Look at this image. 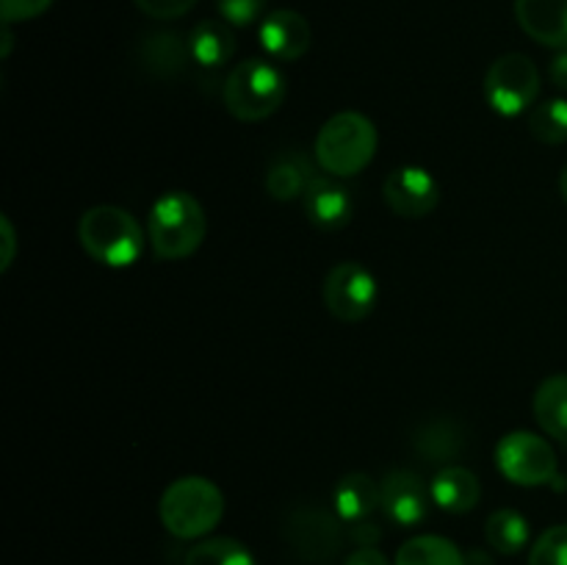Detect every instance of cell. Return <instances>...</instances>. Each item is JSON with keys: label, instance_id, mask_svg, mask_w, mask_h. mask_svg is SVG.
<instances>
[{"label": "cell", "instance_id": "5b68a950", "mask_svg": "<svg viewBox=\"0 0 567 565\" xmlns=\"http://www.w3.org/2000/svg\"><path fill=\"white\" fill-rule=\"evenodd\" d=\"M286 94V75L266 59H247L233 66L221 89L225 109L241 122H260L277 114Z\"/></svg>", "mask_w": 567, "mask_h": 565}, {"label": "cell", "instance_id": "5bb4252c", "mask_svg": "<svg viewBox=\"0 0 567 565\" xmlns=\"http://www.w3.org/2000/svg\"><path fill=\"white\" fill-rule=\"evenodd\" d=\"M302 208L310 225H316L324 233H332L341 230V227H347L352 222L354 199L349 194V188L343 183H338V177L316 175L310 181L308 192L302 194Z\"/></svg>", "mask_w": 567, "mask_h": 565}, {"label": "cell", "instance_id": "4316f807", "mask_svg": "<svg viewBox=\"0 0 567 565\" xmlns=\"http://www.w3.org/2000/svg\"><path fill=\"white\" fill-rule=\"evenodd\" d=\"M216 9L227 25L247 28L264 17L266 0H216Z\"/></svg>", "mask_w": 567, "mask_h": 565}, {"label": "cell", "instance_id": "7a4b0ae2", "mask_svg": "<svg viewBox=\"0 0 567 565\" xmlns=\"http://www.w3.org/2000/svg\"><path fill=\"white\" fill-rule=\"evenodd\" d=\"M208 219L199 199L188 192H166L150 208L147 238L161 260H183L205 242Z\"/></svg>", "mask_w": 567, "mask_h": 565}, {"label": "cell", "instance_id": "2e32d148", "mask_svg": "<svg viewBox=\"0 0 567 565\" xmlns=\"http://www.w3.org/2000/svg\"><path fill=\"white\" fill-rule=\"evenodd\" d=\"M319 175L310 164L308 155L302 150H280L271 155L269 166H266V192L277 203H288V199H302L308 192L310 181Z\"/></svg>", "mask_w": 567, "mask_h": 565}, {"label": "cell", "instance_id": "9c48e42d", "mask_svg": "<svg viewBox=\"0 0 567 565\" xmlns=\"http://www.w3.org/2000/svg\"><path fill=\"white\" fill-rule=\"evenodd\" d=\"M327 310L336 316L338 321H352L365 319L374 310L377 297H380V286L377 277L365 269L358 260H343L336 264L324 277V288H321Z\"/></svg>", "mask_w": 567, "mask_h": 565}, {"label": "cell", "instance_id": "ba28073f", "mask_svg": "<svg viewBox=\"0 0 567 565\" xmlns=\"http://www.w3.org/2000/svg\"><path fill=\"white\" fill-rule=\"evenodd\" d=\"M540 94V70L524 53H504L487 66L485 100L496 114L520 116Z\"/></svg>", "mask_w": 567, "mask_h": 565}, {"label": "cell", "instance_id": "277c9868", "mask_svg": "<svg viewBox=\"0 0 567 565\" xmlns=\"http://www.w3.org/2000/svg\"><path fill=\"white\" fill-rule=\"evenodd\" d=\"M78 238L89 258L111 269H127L142 258L144 230L136 216L116 205H94L78 222Z\"/></svg>", "mask_w": 567, "mask_h": 565}, {"label": "cell", "instance_id": "e575fe53", "mask_svg": "<svg viewBox=\"0 0 567 565\" xmlns=\"http://www.w3.org/2000/svg\"><path fill=\"white\" fill-rule=\"evenodd\" d=\"M11 25H3V59L11 53Z\"/></svg>", "mask_w": 567, "mask_h": 565}, {"label": "cell", "instance_id": "8992f818", "mask_svg": "<svg viewBox=\"0 0 567 565\" xmlns=\"http://www.w3.org/2000/svg\"><path fill=\"white\" fill-rule=\"evenodd\" d=\"M496 465L504 480L515 482L520 487L551 485L557 491H565V480L559 474V460L554 454V446L546 438L535 435V432H507L496 446Z\"/></svg>", "mask_w": 567, "mask_h": 565}, {"label": "cell", "instance_id": "44dd1931", "mask_svg": "<svg viewBox=\"0 0 567 565\" xmlns=\"http://www.w3.org/2000/svg\"><path fill=\"white\" fill-rule=\"evenodd\" d=\"M535 419L540 430L567 446V374H551L535 391Z\"/></svg>", "mask_w": 567, "mask_h": 565}, {"label": "cell", "instance_id": "1f68e13d", "mask_svg": "<svg viewBox=\"0 0 567 565\" xmlns=\"http://www.w3.org/2000/svg\"><path fill=\"white\" fill-rule=\"evenodd\" d=\"M548 75H551L554 86L567 92V50H559V53L554 55L551 64H548Z\"/></svg>", "mask_w": 567, "mask_h": 565}, {"label": "cell", "instance_id": "d4e9b609", "mask_svg": "<svg viewBox=\"0 0 567 565\" xmlns=\"http://www.w3.org/2000/svg\"><path fill=\"white\" fill-rule=\"evenodd\" d=\"M529 133L540 144H565L567 142V100L551 97L535 105L529 114Z\"/></svg>", "mask_w": 567, "mask_h": 565}, {"label": "cell", "instance_id": "d6986e66", "mask_svg": "<svg viewBox=\"0 0 567 565\" xmlns=\"http://www.w3.org/2000/svg\"><path fill=\"white\" fill-rule=\"evenodd\" d=\"M192 61L203 70H219L236 53V33L225 20H203L188 33Z\"/></svg>", "mask_w": 567, "mask_h": 565}, {"label": "cell", "instance_id": "9a60e30c", "mask_svg": "<svg viewBox=\"0 0 567 565\" xmlns=\"http://www.w3.org/2000/svg\"><path fill=\"white\" fill-rule=\"evenodd\" d=\"M515 20L543 48L567 50V0H515Z\"/></svg>", "mask_w": 567, "mask_h": 565}, {"label": "cell", "instance_id": "52a82bcc", "mask_svg": "<svg viewBox=\"0 0 567 565\" xmlns=\"http://www.w3.org/2000/svg\"><path fill=\"white\" fill-rule=\"evenodd\" d=\"M286 541L302 563H330L343 548V526L336 510L321 504H297L286 515Z\"/></svg>", "mask_w": 567, "mask_h": 565}, {"label": "cell", "instance_id": "ac0fdd59", "mask_svg": "<svg viewBox=\"0 0 567 565\" xmlns=\"http://www.w3.org/2000/svg\"><path fill=\"white\" fill-rule=\"evenodd\" d=\"M380 507V482L371 480L363 471H352V474L341 476L332 491V510L338 518L347 524H358L374 515Z\"/></svg>", "mask_w": 567, "mask_h": 565}, {"label": "cell", "instance_id": "30bf717a", "mask_svg": "<svg viewBox=\"0 0 567 565\" xmlns=\"http://www.w3.org/2000/svg\"><path fill=\"white\" fill-rule=\"evenodd\" d=\"M382 197L396 216L424 219L441 203V186L430 170L408 164L388 172L385 183H382Z\"/></svg>", "mask_w": 567, "mask_h": 565}, {"label": "cell", "instance_id": "e0dca14e", "mask_svg": "<svg viewBox=\"0 0 567 565\" xmlns=\"http://www.w3.org/2000/svg\"><path fill=\"white\" fill-rule=\"evenodd\" d=\"M432 502L441 510L452 515L471 513V510L480 504L482 499V482L465 465H446V469H437L435 480L430 485Z\"/></svg>", "mask_w": 567, "mask_h": 565}, {"label": "cell", "instance_id": "6da1fadb", "mask_svg": "<svg viewBox=\"0 0 567 565\" xmlns=\"http://www.w3.org/2000/svg\"><path fill=\"white\" fill-rule=\"evenodd\" d=\"M380 133L360 111H341L330 116L316 133V164L332 177H352L374 161Z\"/></svg>", "mask_w": 567, "mask_h": 565}, {"label": "cell", "instance_id": "603a6c76", "mask_svg": "<svg viewBox=\"0 0 567 565\" xmlns=\"http://www.w3.org/2000/svg\"><path fill=\"white\" fill-rule=\"evenodd\" d=\"M529 521H526L524 513H518L513 507L496 510V513H491V518L485 524L487 543L498 554H518L529 543Z\"/></svg>", "mask_w": 567, "mask_h": 565}, {"label": "cell", "instance_id": "836d02e7", "mask_svg": "<svg viewBox=\"0 0 567 565\" xmlns=\"http://www.w3.org/2000/svg\"><path fill=\"white\" fill-rule=\"evenodd\" d=\"M465 565H496V563H493V557L485 552V548H471V552H465Z\"/></svg>", "mask_w": 567, "mask_h": 565}, {"label": "cell", "instance_id": "8fae6325", "mask_svg": "<svg viewBox=\"0 0 567 565\" xmlns=\"http://www.w3.org/2000/svg\"><path fill=\"white\" fill-rule=\"evenodd\" d=\"M432 491L410 469H396L380 482V510L399 526H415L430 513Z\"/></svg>", "mask_w": 567, "mask_h": 565}, {"label": "cell", "instance_id": "4dcf8cb0", "mask_svg": "<svg viewBox=\"0 0 567 565\" xmlns=\"http://www.w3.org/2000/svg\"><path fill=\"white\" fill-rule=\"evenodd\" d=\"M343 565H391V563H388V557L380 552V548L369 546V548H358V552L349 554L347 563Z\"/></svg>", "mask_w": 567, "mask_h": 565}, {"label": "cell", "instance_id": "7c38bea8", "mask_svg": "<svg viewBox=\"0 0 567 565\" xmlns=\"http://www.w3.org/2000/svg\"><path fill=\"white\" fill-rule=\"evenodd\" d=\"M410 443H413V452L424 458L426 465L446 469L468 452V430L454 415H432L415 427Z\"/></svg>", "mask_w": 567, "mask_h": 565}, {"label": "cell", "instance_id": "484cf974", "mask_svg": "<svg viewBox=\"0 0 567 565\" xmlns=\"http://www.w3.org/2000/svg\"><path fill=\"white\" fill-rule=\"evenodd\" d=\"M529 565H567V524L548 526L532 543Z\"/></svg>", "mask_w": 567, "mask_h": 565}, {"label": "cell", "instance_id": "ffe728a7", "mask_svg": "<svg viewBox=\"0 0 567 565\" xmlns=\"http://www.w3.org/2000/svg\"><path fill=\"white\" fill-rule=\"evenodd\" d=\"M138 59L153 75L175 78L186 70L192 50H188V39H183L181 33L158 31L144 37L142 48H138Z\"/></svg>", "mask_w": 567, "mask_h": 565}, {"label": "cell", "instance_id": "83f0119b", "mask_svg": "<svg viewBox=\"0 0 567 565\" xmlns=\"http://www.w3.org/2000/svg\"><path fill=\"white\" fill-rule=\"evenodd\" d=\"M50 6L53 0H0V14H3V25H11V22L37 20Z\"/></svg>", "mask_w": 567, "mask_h": 565}, {"label": "cell", "instance_id": "f1b7e54d", "mask_svg": "<svg viewBox=\"0 0 567 565\" xmlns=\"http://www.w3.org/2000/svg\"><path fill=\"white\" fill-rule=\"evenodd\" d=\"M133 3L153 20H177V17H186L197 6V0H133Z\"/></svg>", "mask_w": 567, "mask_h": 565}, {"label": "cell", "instance_id": "3957f363", "mask_svg": "<svg viewBox=\"0 0 567 565\" xmlns=\"http://www.w3.org/2000/svg\"><path fill=\"white\" fill-rule=\"evenodd\" d=\"M161 524L181 541H197L214 532L225 515V493L205 476H181L158 502Z\"/></svg>", "mask_w": 567, "mask_h": 565}, {"label": "cell", "instance_id": "7402d4cb", "mask_svg": "<svg viewBox=\"0 0 567 565\" xmlns=\"http://www.w3.org/2000/svg\"><path fill=\"white\" fill-rule=\"evenodd\" d=\"M393 565H465V554L449 537L415 535L402 543Z\"/></svg>", "mask_w": 567, "mask_h": 565}, {"label": "cell", "instance_id": "f546056e", "mask_svg": "<svg viewBox=\"0 0 567 565\" xmlns=\"http://www.w3.org/2000/svg\"><path fill=\"white\" fill-rule=\"evenodd\" d=\"M352 537L354 543H360V548H369V546H377V541L382 537V530L365 518V521H358V524H352Z\"/></svg>", "mask_w": 567, "mask_h": 565}, {"label": "cell", "instance_id": "d6a6232c", "mask_svg": "<svg viewBox=\"0 0 567 565\" xmlns=\"http://www.w3.org/2000/svg\"><path fill=\"white\" fill-rule=\"evenodd\" d=\"M0 227H3V244H6V253H3V264H0V269H9L11 260H14V249H17V233H14V225H11L9 216H3L0 219Z\"/></svg>", "mask_w": 567, "mask_h": 565}, {"label": "cell", "instance_id": "4fadbf2b", "mask_svg": "<svg viewBox=\"0 0 567 565\" xmlns=\"http://www.w3.org/2000/svg\"><path fill=\"white\" fill-rule=\"evenodd\" d=\"M260 48L277 61H299L310 50L313 31L310 22L293 9H275L260 20Z\"/></svg>", "mask_w": 567, "mask_h": 565}, {"label": "cell", "instance_id": "cb8c5ba5", "mask_svg": "<svg viewBox=\"0 0 567 565\" xmlns=\"http://www.w3.org/2000/svg\"><path fill=\"white\" fill-rule=\"evenodd\" d=\"M183 565H255V557L236 537H205L188 548Z\"/></svg>", "mask_w": 567, "mask_h": 565}, {"label": "cell", "instance_id": "d590c367", "mask_svg": "<svg viewBox=\"0 0 567 565\" xmlns=\"http://www.w3.org/2000/svg\"><path fill=\"white\" fill-rule=\"evenodd\" d=\"M559 192H563V199L567 205V164L563 166V172H559Z\"/></svg>", "mask_w": 567, "mask_h": 565}]
</instances>
